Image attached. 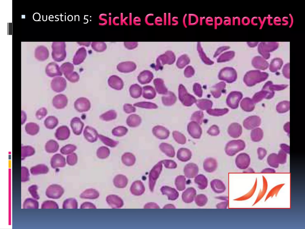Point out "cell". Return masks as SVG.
I'll list each match as a JSON object with an SVG mask.
<instances>
[{
	"mask_svg": "<svg viewBox=\"0 0 305 229\" xmlns=\"http://www.w3.org/2000/svg\"><path fill=\"white\" fill-rule=\"evenodd\" d=\"M268 77L267 74L261 72L259 71H250L245 76V81L249 86L254 85L257 83L265 80Z\"/></svg>",
	"mask_w": 305,
	"mask_h": 229,
	"instance_id": "cell-1",
	"label": "cell"
},
{
	"mask_svg": "<svg viewBox=\"0 0 305 229\" xmlns=\"http://www.w3.org/2000/svg\"><path fill=\"white\" fill-rule=\"evenodd\" d=\"M161 169L160 163L156 165L151 171L149 175V186L150 190L153 191L156 182L158 178Z\"/></svg>",
	"mask_w": 305,
	"mask_h": 229,
	"instance_id": "cell-2",
	"label": "cell"
},
{
	"mask_svg": "<svg viewBox=\"0 0 305 229\" xmlns=\"http://www.w3.org/2000/svg\"><path fill=\"white\" fill-rule=\"evenodd\" d=\"M106 200L108 204L112 208H119L122 207L124 205L122 199L118 196L111 194L108 196Z\"/></svg>",
	"mask_w": 305,
	"mask_h": 229,
	"instance_id": "cell-3",
	"label": "cell"
},
{
	"mask_svg": "<svg viewBox=\"0 0 305 229\" xmlns=\"http://www.w3.org/2000/svg\"><path fill=\"white\" fill-rule=\"evenodd\" d=\"M199 168L197 165L194 163H189L185 166L184 172L185 177L188 178H194L198 174Z\"/></svg>",
	"mask_w": 305,
	"mask_h": 229,
	"instance_id": "cell-4",
	"label": "cell"
},
{
	"mask_svg": "<svg viewBox=\"0 0 305 229\" xmlns=\"http://www.w3.org/2000/svg\"><path fill=\"white\" fill-rule=\"evenodd\" d=\"M83 135L86 140L90 143L96 141L99 135L95 129L88 126L85 127Z\"/></svg>",
	"mask_w": 305,
	"mask_h": 229,
	"instance_id": "cell-5",
	"label": "cell"
},
{
	"mask_svg": "<svg viewBox=\"0 0 305 229\" xmlns=\"http://www.w3.org/2000/svg\"><path fill=\"white\" fill-rule=\"evenodd\" d=\"M196 195V190L193 187H189L183 193L182 199L185 203H190L194 200Z\"/></svg>",
	"mask_w": 305,
	"mask_h": 229,
	"instance_id": "cell-6",
	"label": "cell"
},
{
	"mask_svg": "<svg viewBox=\"0 0 305 229\" xmlns=\"http://www.w3.org/2000/svg\"><path fill=\"white\" fill-rule=\"evenodd\" d=\"M211 188L215 193L220 194L224 192L226 190V186L223 182L219 179L213 180L210 183Z\"/></svg>",
	"mask_w": 305,
	"mask_h": 229,
	"instance_id": "cell-7",
	"label": "cell"
},
{
	"mask_svg": "<svg viewBox=\"0 0 305 229\" xmlns=\"http://www.w3.org/2000/svg\"><path fill=\"white\" fill-rule=\"evenodd\" d=\"M188 129L191 136L195 139H198L202 134V129L199 125L195 122H191L189 124Z\"/></svg>",
	"mask_w": 305,
	"mask_h": 229,
	"instance_id": "cell-8",
	"label": "cell"
},
{
	"mask_svg": "<svg viewBox=\"0 0 305 229\" xmlns=\"http://www.w3.org/2000/svg\"><path fill=\"white\" fill-rule=\"evenodd\" d=\"M70 125L74 133L79 135L82 133L84 124L78 117L73 118L71 121Z\"/></svg>",
	"mask_w": 305,
	"mask_h": 229,
	"instance_id": "cell-9",
	"label": "cell"
},
{
	"mask_svg": "<svg viewBox=\"0 0 305 229\" xmlns=\"http://www.w3.org/2000/svg\"><path fill=\"white\" fill-rule=\"evenodd\" d=\"M161 191L163 195H166L168 197L169 200H175L178 197L179 194L175 188L168 186H163L161 189Z\"/></svg>",
	"mask_w": 305,
	"mask_h": 229,
	"instance_id": "cell-10",
	"label": "cell"
},
{
	"mask_svg": "<svg viewBox=\"0 0 305 229\" xmlns=\"http://www.w3.org/2000/svg\"><path fill=\"white\" fill-rule=\"evenodd\" d=\"M130 191L132 194L135 196H140L145 191V188L143 183L140 180L134 182L132 184Z\"/></svg>",
	"mask_w": 305,
	"mask_h": 229,
	"instance_id": "cell-11",
	"label": "cell"
},
{
	"mask_svg": "<svg viewBox=\"0 0 305 229\" xmlns=\"http://www.w3.org/2000/svg\"><path fill=\"white\" fill-rule=\"evenodd\" d=\"M203 165V169L206 172L211 173L216 169L217 167V163L214 159L209 158L204 160Z\"/></svg>",
	"mask_w": 305,
	"mask_h": 229,
	"instance_id": "cell-12",
	"label": "cell"
},
{
	"mask_svg": "<svg viewBox=\"0 0 305 229\" xmlns=\"http://www.w3.org/2000/svg\"><path fill=\"white\" fill-rule=\"evenodd\" d=\"M99 196V192L96 189L88 188L82 192L80 197L82 199H93L97 198Z\"/></svg>",
	"mask_w": 305,
	"mask_h": 229,
	"instance_id": "cell-13",
	"label": "cell"
},
{
	"mask_svg": "<svg viewBox=\"0 0 305 229\" xmlns=\"http://www.w3.org/2000/svg\"><path fill=\"white\" fill-rule=\"evenodd\" d=\"M128 182V179L125 176L120 174L115 176L113 180L114 185L118 188H124L126 187Z\"/></svg>",
	"mask_w": 305,
	"mask_h": 229,
	"instance_id": "cell-14",
	"label": "cell"
},
{
	"mask_svg": "<svg viewBox=\"0 0 305 229\" xmlns=\"http://www.w3.org/2000/svg\"><path fill=\"white\" fill-rule=\"evenodd\" d=\"M194 182L197 185L199 189L204 190L207 188L208 185V180L206 177L203 174L197 175L194 180Z\"/></svg>",
	"mask_w": 305,
	"mask_h": 229,
	"instance_id": "cell-15",
	"label": "cell"
},
{
	"mask_svg": "<svg viewBox=\"0 0 305 229\" xmlns=\"http://www.w3.org/2000/svg\"><path fill=\"white\" fill-rule=\"evenodd\" d=\"M175 184L177 189L179 191L184 190L186 188V179L183 175L178 176L176 178Z\"/></svg>",
	"mask_w": 305,
	"mask_h": 229,
	"instance_id": "cell-16",
	"label": "cell"
},
{
	"mask_svg": "<svg viewBox=\"0 0 305 229\" xmlns=\"http://www.w3.org/2000/svg\"><path fill=\"white\" fill-rule=\"evenodd\" d=\"M194 201L197 206L202 207L206 204L208 201V199L206 195L201 194L196 195Z\"/></svg>",
	"mask_w": 305,
	"mask_h": 229,
	"instance_id": "cell-17",
	"label": "cell"
},
{
	"mask_svg": "<svg viewBox=\"0 0 305 229\" xmlns=\"http://www.w3.org/2000/svg\"><path fill=\"white\" fill-rule=\"evenodd\" d=\"M110 154L109 149L104 146L99 148L97 152V156L101 159H104L107 158L109 156Z\"/></svg>",
	"mask_w": 305,
	"mask_h": 229,
	"instance_id": "cell-18",
	"label": "cell"
},
{
	"mask_svg": "<svg viewBox=\"0 0 305 229\" xmlns=\"http://www.w3.org/2000/svg\"><path fill=\"white\" fill-rule=\"evenodd\" d=\"M63 207L65 208L76 209L78 208V202L74 198H69L64 201Z\"/></svg>",
	"mask_w": 305,
	"mask_h": 229,
	"instance_id": "cell-19",
	"label": "cell"
},
{
	"mask_svg": "<svg viewBox=\"0 0 305 229\" xmlns=\"http://www.w3.org/2000/svg\"><path fill=\"white\" fill-rule=\"evenodd\" d=\"M99 137L103 143L110 147H114L118 144L117 141L102 135L99 134Z\"/></svg>",
	"mask_w": 305,
	"mask_h": 229,
	"instance_id": "cell-20",
	"label": "cell"
},
{
	"mask_svg": "<svg viewBox=\"0 0 305 229\" xmlns=\"http://www.w3.org/2000/svg\"><path fill=\"white\" fill-rule=\"evenodd\" d=\"M283 62L281 59L276 58L273 59L270 64V70L275 72L280 69L282 65Z\"/></svg>",
	"mask_w": 305,
	"mask_h": 229,
	"instance_id": "cell-21",
	"label": "cell"
},
{
	"mask_svg": "<svg viewBox=\"0 0 305 229\" xmlns=\"http://www.w3.org/2000/svg\"><path fill=\"white\" fill-rule=\"evenodd\" d=\"M235 53L232 51H228L222 54L217 59L218 62H223L229 60L234 56Z\"/></svg>",
	"mask_w": 305,
	"mask_h": 229,
	"instance_id": "cell-22",
	"label": "cell"
},
{
	"mask_svg": "<svg viewBox=\"0 0 305 229\" xmlns=\"http://www.w3.org/2000/svg\"><path fill=\"white\" fill-rule=\"evenodd\" d=\"M197 49L200 55V56L203 61L206 64H211L212 62L207 58L204 53L200 42H198L197 45Z\"/></svg>",
	"mask_w": 305,
	"mask_h": 229,
	"instance_id": "cell-23",
	"label": "cell"
},
{
	"mask_svg": "<svg viewBox=\"0 0 305 229\" xmlns=\"http://www.w3.org/2000/svg\"><path fill=\"white\" fill-rule=\"evenodd\" d=\"M267 180L265 178H264L263 179V187L261 191H260L256 201L254 203V204H255L259 201L264 196L266 192V190L267 189Z\"/></svg>",
	"mask_w": 305,
	"mask_h": 229,
	"instance_id": "cell-24",
	"label": "cell"
},
{
	"mask_svg": "<svg viewBox=\"0 0 305 229\" xmlns=\"http://www.w3.org/2000/svg\"><path fill=\"white\" fill-rule=\"evenodd\" d=\"M77 149L76 146L74 145L69 144L62 148L61 152L63 154H71Z\"/></svg>",
	"mask_w": 305,
	"mask_h": 229,
	"instance_id": "cell-25",
	"label": "cell"
},
{
	"mask_svg": "<svg viewBox=\"0 0 305 229\" xmlns=\"http://www.w3.org/2000/svg\"><path fill=\"white\" fill-rule=\"evenodd\" d=\"M189 62V58L186 55L181 56L178 59L177 65L178 66L182 67L188 64Z\"/></svg>",
	"mask_w": 305,
	"mask_h": 229,
	"instance_id": "cell-26",
	"label": "cell"
},
{
	"mask_svg": "<svg viewBox=\"0 0 305 229\" xmlns=\"http://www.w3.org/2000/svg\"><path fill=\"white\" fill-rule=\"evenodd\" d=\"M77 161V157L76 154L73 153L67 156V162L70 165H74L76 164Z\"/></svg>",
	"mask_w": 305,
	"mask_h": 229,
	"instance_id": "cell-27",
	"label": "cell"
},
{
	"mask_svg": "<svg viewBox=\"0 0 305 229\" xmlns=\"http://www.w3.org/2000/svg\"><path fill=\"white\" fill-rule=\"evenodd\" d=\"M283 185V184H281L276 186L273 188L269 192L265 200L269 197H272L274 195H276Z\"/></svg>",
	"mask_w": 305,
	"mask_h": 229,
	"instance_id": "cell-28",
	"label": "cell"
},
{
	"mask_svg": "<svg viewBox=\"0 0 305 229\" xmlns=\"http://www.w3.org/2000/svg\"><path fill=\"white\" fill-rule=\"evenodd\" d=\"M208 134L212 136H216L220 132L218 127L216 125H213L207 131Z\"/></svg>",
	"mask_w": 305,
	"mask_h": 229,
	"instance_id": "cell-29",
	"label": "cell"
},
{
	"mask_svg": "<svg viewBox=\"0 0 305 229\" xmlns=\"http://www.w3.org/2000/svg\"><path fill=\"white\" fill-rule=\"evenodd\" d=\"M80 208H96L95 205L93 203L89 202H85L83 203L80 206Z\"/></svg>",
	"mask_w": 305,
	"mask_h": 229,
	"instance_id": "cell-30",
	"label": "cell"
},
{
	"mask_svg": "<svg viewBox=\"0 0 305 229\" xmlns=\"http://www.w3.org/2000/svg\"><path fill=\"white\" fill-rule=\"evenodd\" d=\"M138 44V43L136 42H125V47L128 49H130L136 48Z\"/></svg>",
	"mask_w": 305,
	"mask_h": 229,
	"instance_id": "cell-31",
	"label": "cell"
},
{
	"mask_svg": "<svg viewBox=\"0 0 305 229\" xmlns=\"http://www.w3.org/2000/svg\"><path fill=\"white\" fill-rule=\"evenodd\" d=\"M144 208H159L158 205L154 202H149L145 204L144 207Z\"/></svg>",
	"mask_w": 305,
	"mask_h": 229,
	"instance_id": "cell-32",
	"label": "cell"
},
{
	"mask_svg": "<svg viewBox=\"0 0 305 229\" xmlns=\"http://www.w3.org/2000/svg\"><path fill=\"white\" fill-rule=\"evenodd\" d=\"M230 48V47L228 46H224L220 47L217 49V51L215 52L214 54L215 56H217L222 52L225 51L226 50Z\"/></svg>",
	"mask_w": 305,
	"mask_h": 229,
	"instance_id": "cell-33",
	"label": "cell"
},
{
	"mask_svg": "<svg viewBox=\"0 0 305 229\" xmlns=\"http://www.w3.org/2000/svg\"><path fill=\"white\" fill-rule=\"evenodd\" d=\"M228 206L227 201L222 202L218 203L216 207L218 208H226Z\"/></svg>",
	"mask_w": 305,
	"mask_h": 229,
	"instance_id": "cell-34",
	"label": "cell"
},
{
	"mask_svg": "<svg viewBox=\"0 0 305 229\" xmlns=\"http://www.w3.org/2000/svg\"><path fill=\"white\" fill-rule=\"evenodd\" d=\"M164 208H175V207L173 205L169 204L165 205L164 207Z\"/></svg>",
	"mask_w": 305,
	"mask_h": 229,
	"instance_id": "cell-35",
	"label": "cell"
}]
</instances>
